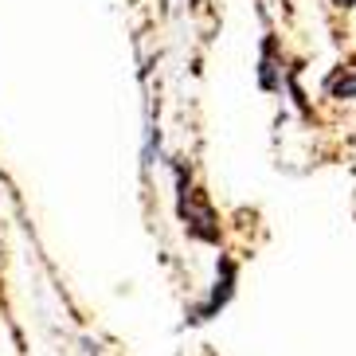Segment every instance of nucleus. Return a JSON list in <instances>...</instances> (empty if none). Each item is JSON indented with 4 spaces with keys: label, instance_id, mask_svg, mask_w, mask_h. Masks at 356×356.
<instances>
[{
    "label": "nucleus",
    "instance_id": "obj_3",
    "mask_svg": "<svg viewBox=\"0 0 356 356\" xmlns=\"http://www.w3.org/2000/svg\"><path fill=\"white\" fill-rule=\"evenodd\" d=\"M325 95L337 102H356V67H337L325 79Z\"/></svg>",
    "mask_w": 356,
    "mask_h": 356
},
{
    "label": "nucleus",
    "instance_id": "obj_1",
    "mask_svg": "<svg viewBox=\"0 0 356 356\" xmlns=\"http://www.w3.org/2000/svg\"><path fill=\"white\" fill-rule=\"evenodd\" d=\"M235 282H239V266H235V259H227V254H223V259L216 262V282H211L208 298L188 309V321L200 325V321L220 317V309H227V302L235 298Z\"/></svg>",
    "mask_w": 356,
    "mask_h": 356
},
{
    "label": "nucleus",
    "instance_id": "obj_2",
    "mask_svg": "<svg viewBox=\"0 0 356 356\" xmlns=\"http://www.w3.org/2000/svg\"><path fill=\"white\" fill-rule=\"evenodd\" d=\"M282 59H278V40L274 35H266L262 40V51H259V86L262 90H282Z\"/></svg>",
    "mask_w": 356,
    "mask_h": 356
},
{
    "label": "nucleus",
    "instance_id": "obj_5",
    "mask_svg": "<svg viewBox=\"0 0 356 356\" xmlns=\"http://www.w3.org/2000/svg\"><path fill=\"white\" fill-rule=\"evenodd\" d=\"M188 4H200V0H188Z\"/></svg>",
    "mask_w": 356,
    "mask_h": 356
},
{
    "label": "nucleus",
    "instance_id": "obj_4",
    "mask_svg": "<svg viewBox=\"0 0 356 356\" xmlns=\"http://www.w3.org/2000/svg\"><path fill=\"white\" fill-rule=\"evenodd\" d=\"M337 8H356V0H333Z\"/></svg>",
    "mask_w": 356,
    "mask_h": 356
}]
</instances>
